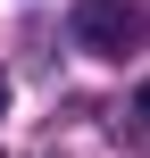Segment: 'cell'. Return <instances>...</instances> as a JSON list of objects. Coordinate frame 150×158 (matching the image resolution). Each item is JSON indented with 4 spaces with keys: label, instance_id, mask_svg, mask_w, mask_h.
<instances>
[{
    "label": "cell",
    "instance_id": "1",
    "mask_svg": "<svg viewBox=\"0 0 150 158\" xmlns=\"http://www.w3.org/2000/svg\"><path fill=\"white\" fill-rule=\"evenodd\" d=\"M125 33H134L125 0H92V8H84V42H92L100 58H117V50H125Z\"/></svg>",
    "mask_w": 150,
    "mask_h": 158
},
{
    "label": "cell",
    "instance_id": "2",
    "mask_svg": "<svg viewBox=\"0 0 150 158\" xmlns=\"http://www.w3.org/2000/svg\"><path fill=\"white\" fill-rule=\"evenodd\" d=\"M134 108H142V133H150V83H142V100H134Z\"/></svg>",
    "mask_w": 150,
    "mask_h": 158
},
{
    "label": "cell",
    "instance_id": "3",
    "mask_svg": "<svg viewBox=\"0 0 150 158\" xmlns=\"http://www.w3.org/2000/svg\"><path fill=\"white\" fill-rule=\"evenodd\" d=\"M0 108H8V83H0Z\"/></svg>",
    "mask_w": 150,
    "mask_h": 158
}]
</instances>
